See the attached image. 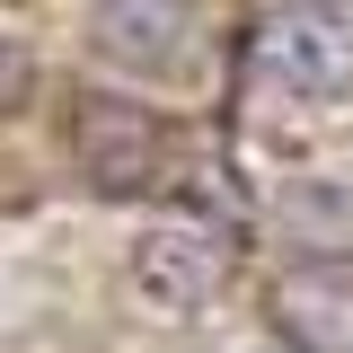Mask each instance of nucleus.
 I'll use <instances>...</instances> for the list:
<instances>
[{
  "label": "nucleus",
  "instance_id": "f257e3e1",
  "mask_svg": "<svg viewBox=\"0 0 353 353\" xmlns=\"http://www.w3.org/2000/svg\"><path fill=\"white\" fill-rule=\"evenodd\" d=\"M71 159H80V176L106 194V203H132V194H159L168 141H159V115H150L141 97L88 88L80 106H71Z\"/></svg>",
  "mask_w": 353,
  "mask_h": 353
},
{
  "label": "nucleus",
  "instance_id": "f03ea898",
  "mask_svg": "<svg viewBox=\"0 0 353 353\" xmlns=\"http://www.w3.org/2000/svg\"><path fill=\"white\" fill-rule=\"evenodd\" d=\"M88 44L124 80H185L203 62V9L194 0H97Z\"/></svg>",
  "mask_w": 353,
  "mask_h": 353
},
{
  "label": "nucleus",
  "instance_id": "7ed1b4c3",
  "mask_svg": "<svg viewBox=\"0 0 353 353\" xmlns=\"http://www.w3.org/2000/svg\"><path fill=\"white\" fill-rule=\"evenodd\" d=\"M256 53H265V71L292 88V97H345L353 88V18L336 0H292V9H274Z\"/></svg>",
  "mask_w": 353,
  "mask_h": 353
},
{
  "label": "nucleus",
  "instance_id": "20e7f679",
  "mask_svg": "<svg viewBox=\"0 0 353 353\" xmlns=\"http://www.w3.org/2000/svg\"><path fill=\"white\" fill-rule=\"evenodd\" d=\"M221 283H230V239H221L212 221L176 212V221H159V230L132 239V292L150 309H176V318H185V309L212 301Z\"/></svg>",
  "mask_w": 353,
  "mask_h": 353
},
{
  "label": "nucleus",
  "instance_id": "39448f33",
  "mask_svg": "<svg viewBox=\"0 0 353 353\" xmlns=\"http://www.w3.org/2000/svg\"><path fill=\"white\" fill-rule=\"evenodd\" d=\"M265 318L292 353H353V283L345 274H318V265L283 274L265 292Z\"/></svg>",
  "mask_w": 353,
  "mask_h": 353
},
{
  "label": "nucleus",
  "instance_id": "423d86ee",
  "mask_svg": "<svg viewBox=\"0 0 353 353\" xmlns=\"http://www.w3.org/2000/svg\"><path fill=\"white\" fill-rule=\"evenodd\" d=\"M274 230L318 265H353V176H292L274 194Z\"/></svg>",
  "mask_w": 353,
  "mask_h": 353
},
{
  "label": "nucleus",
  "instance_id": "0eeeda50",
  "mask_svg": "<svg viewBox=\"0 0 353 353\" xmlns=\"http://www.w3.org/2000/svg\"><path fill=\"white\" fill-rule=\"evenodd\" d=\"M27 88H36V44L0 27V115H18V106H27Z\"/></svg>",
  "mask_w": 353,
  "mask_h": 353
}]
</instances>
